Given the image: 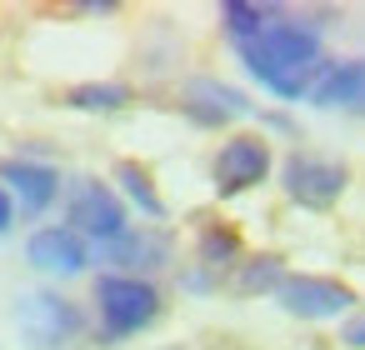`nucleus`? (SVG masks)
Returning a JSON list of instances; mask_svg holds the SVG:
<instances>
[{
    "label": "nucleus",
    "instance_id": "obj_1",
    "mask_svg": "<svg viewBox=\"0 0 365 350\" xmlns=\"http://www.w3.org/2000/svg\"><path fill=\"white\" fill-rule=\"evenodd\" d=\"M235 51H240V61H245V71L270 91V96H280V101H300V96H310V86H315V76H320V31L310 26V21H295V16H270L265 21V31L260 36H250V41H235Z\"/></svg>",
    "mask_w": 365,
    "mask_h": 350
},
{
    "label": "nucleus",
    "instance_id": "obj_2",
    "mask_svg": "<svg viewBox=\"0 0 365 350\" xmlns=\"http://www.w3.org/2000/svg\"><path fill=\"white\" fill-rule=\"evenodd\" d=\"M96 305H101V335L120 340V335L145 330L160 315V290L150 280H135V275H101L96 280Z\"/></svg>",
    "mask_w": 365,
    "mask_h": 350
},
{
    "label": "nucleus",
    "instance_id": "obj_3",
    "mask_svg": "<svg viewBox=\"0 0 365 350\" xmlns=\"http://www.w3.org/2000/svg\"><path fill=\"white\" fill-rule=\"evenodd\" d=\"M16 330L31 350H66L86 330V315L76 300H66L56 290H31L16 305Z\"/></svg>",
    "mask_w": 365,
    "mask_h": 350
},
{
    "label": "nucleus",
    "instance_id": "obj_4",
    "mask_svg": "<svg viewBox=\"0 0 365 350\" xmlns=\"http://www.w3.org/2000/svg\"><path fill=\"white\" fill-rule=\"evenodd\" d=\"M345 180H350L345 165H340V160H325V155H315V150H290V155H285V170H280L285 195H290L295 205H305V210H330V205L340 200Z\"/></svg>",
    "mask_w": 365,
    "mask_h": 350
},
{
    "label": "nucleus",
    "instance_id": "obj_5",
    "mask_svg": "<svg viewBox=\"0 0 365 350\" xmlns=\"http://www.w3.org/2000/svg\"><path fill=\"white\" fill-rule=\"evenodd\" d=\"M270 175V145L265 135H230L215 160H210V180H215V195H240L250 185H260Z\"/></svg>",
    "mask_w": 365,
    "mask_h": 350
},
{
    "label": "nucleus",
    "instance_id": "obj_6",
    "mask_svg": "<svg viewBox=\"0 0 365 350\" xmlns=\"http://www.w3.org/2000/svg\"><path fill=\"white\" fill-rule=\"evenodd\" d=\"M71 230L81 240H101V245L120 240L125 235V205H120V195L110 185H101V180H81L76 195H71Z\"/></svg>",
    "mask_w": 365,
    "mask_h": 350
},
{
    "label": "nucleus",
    "instance_id": "obj_7",
    "mask_svg": "<svg viewBox=\"0 0 365 350\" xmlns=\"http://www.w3.org/2000/svg\"><path fill=\"white\" fill-rule=\"evenodd\" d=\"M275 300H280V310H290L300 320H335L355 305V290L340 280H325V275H285L275 285Z\"/></svg>",
    "mask_w": 365,
    "mask_h": 350
},
{
    "label": "nucleus",
    "instance_id": "obj_8",
    "mask_svg": "<svg viewBox=\"0 0 365 350\" xmlns=\"http://www.w3.org/2000/svg\"><path fill=\"white\" fill-rule=\"evenodd\" d=\"M106 260L120 265L115 275H135V280H145L150 270L170 265V235L155 230V225H125V235L106 245Z\"/></svg>",
    "mask_w": 365,
    "mask_h": 350
},
{
    "label": "nucleus",
    "instance_id": "obj_9",
    "mask_svg": "<svg viewBox=\"0 0 365 350\" xmlns=\"http://www.w3.org/2000/svg\"><path fill=\"white\" fill-rule=\"evenodd\" d=\"M180 110H185L195 125H205V130H220V125H230V120L250 115L255 105H250L240 91L220 86V81H190V86H185V96H180Z\"/></svg>",
    "mask_w": 365,
    "mask_h": 350
},
{
    "label": "nucleus",
    "instance_id": "obj_10",
    "mask_svg": "<svg viewBox=\"0 0 365 350\" xmlns=\"http://www.w3.org/2000/svg\"><path fill=\"white\" fill-rule=\"evenodd\" d=\"M0 190L16 195L26 215H41L56 195H61V175L56 165H41V160H0Z\"/></svg>",
    "mask_w": 365,
    "mask_h": 350
},
{
    "label": "nucleus",
    "instance_id": "obj_11",
    "mask_svg": "<svg viewBox=\"0 0 365 350\" xmlns=\"http://www.w3.org/2000/svg\"><path fill=\"white\" fill-rule=\"evenodd\" d=\"M26 255H31L36 270H51V275H81L91 265V250H86V240L71 225H41L31 235Z\"/></svg>",
    "mask_w": 365,
    "mask_h": 350
},
{
    "label": "nucleus",
    "instance_id": "obj_12",
    "mask_svg": "<svg viewBox=\"0 0 365 350\" xmlns=\"http://www.w3.org/2000/svg\"><path fill=\"white\" fill-rule=\"evenodd\" d=\"M315 105H365V61H325L315 86H310Z\"/></svg>",
    "mask_w": 365,
    "mask_h": 350
},
{
    "label": "nucleus",
    "instance_id": "obj_13",
    "mask_svg": "<svg viewBox=\"0 0 365 350\" xmlns=\"http://www.w3.org/2000/svg\"><path fill=\"white\" fill-rule=\"evenodd\" d=\"M115 180L125 185V195H130L150 220L165 215V200H160V190H155V180H150V170H145L140 160H120V165H115Z\"/></svg>",
    "mask_w": 365,
    "mask_h": 350
},
{
    "label": "nucleus",
    "instance_id": "obj_14",
    "mask_svg": "<svg viewBox=\"0 0 365 350\" xmlns=\"http://www.w3.org/2000/svg\"><path fill=\"white\" fill-rule=\"evenodd\" d=\"M66 105H76V110H120V105H130V86H120V81H91V86H76L66 96Z\"/></svg>",
    "mask_w": 365,
    "mask_h": 350
},
{
    "label": "nucleus",
    "instance_id": "obj_15",
    "mask_svg": "<svg viewBox=\"0 0 365 350\" xmlns=\"http://www.w3.org/2000/svg\"><path fill=\"white\" fill-rule=\"evenodd\" d=\"M270 16H275V6H250V0H225V6H220V21H225L230 41H250V36H260Z\"/></svg>",
    "mask_w": 365,
    "mask_h": 350
},
{
    "label": "nucleus",
    "instance_id": "obj_16",
    "mask_svg": "<svg viewBox=\"0 0 365 350\" xmlns=\"http://www.w3.org/2000/svg\"><path fill=\"white\" fill-rule=\"evenodd\" d=\"M285 280V260L280 255H250L235 275V290L240 295H260V290H275Z\"/></svg>",
    "mask_w": 365,
    "mask_h": 350
},
{
    "label": "nucleus",
    "instance_id": "obj_17",
    "mask_svg": "<svg viewBox=\"0 0 365 350\" xmlns=\"http://www.w3.org/2000/svg\"><path fill=\"white\" fill-rule=\"evenodd\" d=\"M240 255V235L225 230V225H205L200 230V260L205 265H230Z\"/></svg>",
    "mask_w": 365,
    "mask_h": 350
},
{
    "label": "nucleus",
    "instance_id": "obj_18",
    "mask_svg": "<svg viewBox=\"0 0 365 350\" xmlns=\"http://www.w3.org/2000/svg\"><path fill=\"white\" fill-rule=\"evenodd\" d=\"M340 340H345L350 350H365V310L345 320V330H340Z\"/></svg>",
    "mask_w": 365,
    "mask_h": 350
},
{
    "label": "nucleus",
    "instance_id": "obj_19",
    "mask_svg": "<svg viewBox=\"0 0 365 350\" xmlns=\"http://www.w3.org/2000/svg\"><path fill=\"white\" fill-rule=\"evenodd\" d=\"M11 220H16V200H11L6 190H0V235L11 230Z\"/></svg>",
    "mask_w": 365,
    "mask_h": 350
}]
</instances>
